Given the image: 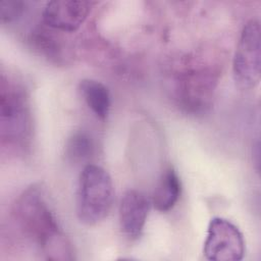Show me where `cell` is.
<instances>
[{"instance_id":"obj_1","label":"cell","mask_w":261,"mask_h":261,"mask_svg":"<svg viewBox=\"0 0 261 261\" xmlns=\"http://www.w3.org/2000/svg\"><path fill=\"white\" fill-rule=\"evenodd\" d=\"M14 219L21 231L35 241L48 260H71L72 250L60 230L41 187L32 186L17 198Z\"/></svg>"},{"instance_id":"obj_2","label":"cell","mask_w":261,"mask_h":261,"mask_svg":"<svg viewBox=\"0 0 261 261\" xmlns=\"http://www.w3.org/2000/svg\"><path fill=\"white\" fill-rule=\"evenodd\" d=\"M114 200V186L110 174L101 166L87 164L79 177L75 213L86 225H95L109 214Z\"/></svg>"},{"instance_id":"obj_3","label":"cell","mask_w":261,"mask_h":261,"mask_svg":"<svg viewBox=\"0 0 261 261\" xmlns=\"http://www.w3.org/2000/svg\"><path fill=\"white\" fill-rule=\"evenodd\" d=\"M31 113L22 89L2 79L0 90V133L3 142L22 144L31 134Z\"/></svg>"},{"instance_id":"obj_4","label":"cell","mask_w":261,"mask_h":261,"mask_svg":"<svg viewBox=\"0 0 261 261\" xmlns=\"http://www.w3.org/2000/svg\"><path fill=\"white\" fill-rule=\"evenodd\" d=\"M260 41L259 20L252 18L242 30L232 62L234 80L244 89H252L260 81Z\"/></svg>"},{"instance_id":"obj_5","label":"cell","mask_w":261,"mask_h":261,"mask_svg":"<svg viewBox=\"0 0 261 261\" xmlns=\"http://www.w3.org/2000/svg\"><path fill=\"white\" fill-rule=\"evenodd\" d=\"M243 233L229 220L214 217L210 220L204 243V255L212 261H239L245 255Z\"/></svg>"},{"instance_id":"obj_6","label":"cell","mask_w":261,"mask_h":261,"mask_svg":"<svg viewBox=\"0 0 261 261\" xmlns=\"http://www.w3.org/2000/svg\"><path fill=\"white\" fill-rule=\"evenodd\" d=\"M215 80L206 70L185 72L177 81V99L187 110L202 111L210 105Z\"/></svg>"},{"instance_id":"obj_7","label":"cell","mask_w":261,"mask_h":261,"mask_svg":"<svg viewBox=\"0 0 261 261\" xmlns=\"http://www.w3.org/2000/svg\"><path fill=\"white\" fill-rule=\"evenodd\" d=\"M91 2L75 0H54L47 2L43 11V21L50 28L73 32L87 18L91 10Z\"/></svg>"},{"instance_id":"obj_8","label":"cell","mask_w":261,"mask_h":261,"mask_svg":"<svg viewBox=\"0 0 261 261\" xmlns=\"http://www.w3.org/2000/svg\"><path fill=\"white\" fill-rule=\"evenodd\" d=\"M150 209V200L138 190L126 191L119 204V223L125 236L136 239L142 232Z\"/></svg>"},{"instance_id":"obj_9","label":"cell","mask_w":261,"mask_h":261,"mask_svg":"<svg viewBox=\"0 0 261 261\" xmlns=\"http://www.w3.org/2000/svg\"><path fill=\"white\" fill-rule=\"evenodd\" d=\"M181 191L179 177L172 167L166 168L160 175L153 193L152 203L156 210L166 212L173 208Z\"/></svg>"},{"instance_id":"obj_10","label":"cell","mask_w":261,"mask_h":261,"mask_svg":"<svg viewBox=\"0 0 261 261\" xmlns=\"http://www.w3.org/2000/svg\"><path fill=\"white\" fill-rule=\"evenodd\" d=\"M79 89L92 112L99 119L104 120L109 114L111 105L108 88L96 80L85 79L80 82Z\"/></svg>"},{"instance_id":"obj_11","label":"cell","mask_w":261,"mask_h":261,"mask_svg":"<svg viewBox=\"0 0 261 261\" xmlns=\"http://www.w3.org/2000/svg\"><path fill=\"white\" fill-rule=\"evenodd\" d=\"M95 151V145L92 137L84 132L79 130L72 134L65 145V156L67 160L80 163L90 159Z\"/></svg>"},{"instance_id":"obj_12","label":"cell","mask_w":261,"mask_h":261,"mask_svg":"<svg viewBox=\"0 0 261 261\" xmlns=\"http://www.w3.org/2000/svg\"><path fill=\"white\" fill-rule=\"evenodd\" d=\"M24 3L21 1H1L0 16L3 22H10L19 17L22 12Z\"/></svg>"}]
</instances>
